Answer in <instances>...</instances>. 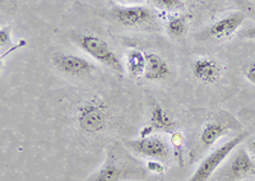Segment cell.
Instances as JSON below:
<instances>
[{
  "mask_svg": "<svg viewBox=\"0 0 255 181\" xmlns=\"http://www.w3.org/2000/svg\"><path fill=\"white\" fill-rule=\"evenodd\" d=\"M147 174L148 170L131 155L130 149L114 140L106 147V157L101 167L84 181L144 180Z\"/></svg>",
  "mask_w": 255,
  "mask_h": 181,
  "instance_id": "1",
  "label": "cell"
},
{
  "mask_svg": "<svg viewBox=\"0 0 255 181\" xmlns=\"http://www.w3.org/2000/svg\"><path fill=\"white\" fill-rule=\"evenodd\" d=\"M77 124L79 129L88 134H97L109 128L111 123V112L108 105L101 99H90L77 110Z\"/></svg>",
  "mask_w": 255,
  "mask_h": 181,
  "instance_id": "2",
  "label": "cell"
},
{
  "mask_svg": "<svg viewBox=\"0 0 255 181\" xmlns=\"http://www.w3.org/2000/svg\"><path fill=\"white\" fill-rule=\"evenodd\" d=\"M76 42L84 53L95 59L96 62L106 65L116 73L124 72V67H123V63L119 56L116 55L110 45L105 40H102L101 37L91 35V33H83L76 38Z\"/></svg>",
  "mask_w": 255,
  "mask_h": 181,
  "instance_id": "3",
  "label": "cell"
},
{
  "mask_svg": "<svg viewBox=\"0 0 255 181\" xmlns=\"http://www.w3.org/2000/svg\"><path fill=\"white\" fill-rule=\"evenodd\" d=\"M249 134V132L240 133V134L236 135L235 138H231L230 140H227V142H225L223 144H221L220 147H217L213 152L207 155L206 158L202 160L199 166L195 170V173L186 181H208L209 178H211V176L213 175V173L218 169V166L231 155L232 151H234V149H235Z\"/></svg>",
  "mask_w": 255,
  "mask_h": 181,
  "instance_id": "4",
  "label": "cell"
},
{
  "mask_svg": "<svg viewBox=\"0 0 255 181\" xmlns=\"http://www.w3.org/2000/svg\"><path fill=\"white\" fill-rule=\"evenodd\" d=\"M238 130H241V124L238 120L226 112H221L204 124L200 130L199 142L203 148H211L220 138Z\"/></svg>",
  "mask_w": 255,
  "mask_h": 181,
  "instance_id": "5",
  "label": "cell"
},
{
  "mask_svg": "<svg viewBox=\"0 0 255 181\" xmlns=\"http://www.w3.org/2000/svg\"><path fill=\"white\" fill-rule=\"evenodd\" d=\"M124 144L131 152L152 160L166 161L171 156V148L168 146L167 140L159 135H148L138 139L125 140Z\"/></svg>",
  "mask_w": 255,
  "mask_h": 181,
  "instance_id": "6",
  "label": "cell"
},
{
  "mask_svg": "<svg viewBox=\"0 0 255 181\" xmlns=\"http://www.w3.org/2000/svg\"><path fill=\"white\" fill-rule=\"evenodd\" d=\"M51 62L54 67L65 76L74 77V78H83L88 77L96 70L93 63L86 58L74 55V54L55 53L52 55Z\"/></svg>",
  "mask_w": 255,
  "mask_h": 181,
  "instance_id": "7",
  "label": "cell"
},
{
  "mask_svg": "<svg viewBox=\"0 0 255 181\" xmlns=\"http://www.w3.org/2000/svg\"><path fill=\"white\" fill-rule=\"evenodd\" d=\"M245 21V14L243 12H234L221 18L212 24L207 31V35L216 41H226L238 32Z\"/></svg>",
  "mask_w": 255,
  "mask_h": 181,
  "instance_id": "8",
  "label": "cell"
},
{
  "mask_svg": "<svg viewBox=\"0 0 255 181\" xmlns=\"http://www.w3.org/2000/svg\"><path fill=\"white\" fill-rule=\"evenodd\" d=\"M114 15L120 24L129 28L142 27L153 19V13L151 9H148L144 5H138V4L118 8Z\"/></svg>",
  "mask_w": 255,
  "mask_h": 181,
  "instance_id": "9",
  "label": "cell"
},
{
  "mask_svg": "<svg viewBox=\"0 0 255 181\" xmlns=\"http://www.w3.org/2000/svg\"><path fill=\"white\" fill-rule=\"evenodd\" d=\"M226 176L229 180L238 181L252 178L255 175V160L247 152L245 148H240L230 160Z\"/></svg>",
  "mask_w": 255,
  "mask_h": 181,
  "instance_id": "10",
  "label": "cell"
},
{
  "mask_svg": "<svg viewBox=\"0 0 255 181\" xmlns=\"http://www.w3.org/2000/svg\"><path fill=\"white\" fill-rule=\"evenodd\" d=\"M191 72L199 82L206 83V85H213L222 76L223 68L216 59L199 58L193 63Z\"/></svg>",
  "mask_w": 255,
  "mask_h": 181,
  "instance_id": "11",
  "label": "cell"
},
{
  "mask_svg": "<svg viewBox=\"0 0 255 181\" xmlns=\"http://www.w3.org/2000/svg\"><path fill=\"white\" fill-rule=\"evenodd\" d=\"M147 65H145L144 78L149 82H159L170 76V67L162 56L158 54H145Z\"/></svg>",
  "mask_w": 255,
  "mask_h": 181,
  "instance_id": "12",
  "label": "cell"
},
{
  "mask_svg": "<svg viewBox=\"0 0 255 181\" xmlns=\"http://www.w3.org/2000/svg\"><path fill=\"white\" fill-rule=\"evenodd\" d=\"M151 126L153 130L157 132H165V133H174L175 132V124L168 112L159 103H154L151 110Z\"/></svg>",
  "mask_w": 255,
  "mask_h": 181,
  "instance_id": "13",
  "label": "cell"
},
{
  "mask_svg": "<svg viewBox=\"0 0 255 181\" xmlns=\"http://www.w3.org/2000/svg\"><path fill=\"white\" fill-rule=\"evenodd\" d=\"M147 58L140 50L131 49L127 55V70L133 77L144 76Z\"/></svg>",
  "mask_w": 255,
  "mask_h": 181,
  "instance_id": "14",
  "label": "cell"
},
{
  "mask_svg": "<svg viewBox=\"0 0 255 181\" xmlns=\"http://www.w3.org/2000/svg\"><path fill=\"white\" fill-rule=\"evenodd\" d=\"M186 28H188V23L184 15H172L167 22V32L174 37H181L185 35Z\"/></svg>",
  "mask_w": 255,
  "mask_h": 181,
  "instance_id": "15",
  "label": "cell"
},
{
  "mask_svg": "<svg viewBox=\"0 0 255 181\" xmlns=\"http://www.w3.org/2000/svg\"><path fill=\"white\" fill-rule=\"evenodd\" d=\"M147 1L162 12H180L184 9L183 0H147Z\"/></svg>",
  "mask_w": 255,
  "mask_h": 181,
  "instance_id": "16",
  "label": "cell"
},
{
  "mask_svg": "<svg viewBox=\"0 0 255 181\" xmlns=\"http://www.w3.org/2000/svg\"><path fill=\"white\" fill-rule=\"evenodd\" d=\"M171 144L174 146V153L176 155L180 165H183V144L184 137L181 132L171 133Z\"/></svg>",
  "mask_w": 255,
  "mask_h": 181,
  "instance_id": "17",
  "label": "cell"
},
{
  "mask_svg": "<svg viewBox=\"0 0 255 181\" xmlns=\"http://www.w3.org/2000/svg\"><path fill=\"white\" fill-rule=\"evenodd\" d=\"M12 45V40H10V29H9L8 26L1 27L0 29V46H1V50L8 49Z\"/></svg>",
  "mask_w": 255,
  "mask_h": 181,
  "instance_id": "18",
  "label": "cell"
},
{
  "mask_svg": "<svg viewBox=\"0 0 255 181\" xmlns=\"http://www.w3.org/2000/svg\"><path fill=\"white\" fill-rule=\"evenodd\" d=\"M147 170L148 173H152V174H159V175H162L163 173H165V165L162 164V161H157V160H153V161H149L147 164Z\"/></svg>",
  "mask_w": 255,
  "mask_h": 181,
  "instance_id": "19",
  "label": "cell"
},
{
  "mask_svg": "<svg viewBox=\"0 0 255 181\" xmlns=\"http://www.w3.org/2000/svg\"><path fill=\"white\" fill-rule=\"evenodd\" d=\"M244 77H245L250 83L255 85V60H253V62L244 69Z\"/></svg>",
  "mask_w": 255,
  "mask_h": 181,
  "instance_id": "20",
  "label": "cell"
},
{
  "mask_svg": "<svg viewBox=\"0 0 255 181\" xmlns=\"http://www.w3.org/2000/svg\"><path fill=\"white\" fill-rule=\"evenodd\" d=\"M241 37L249 38V40H255V27H252V28L245 29V31L241 33Z\"/></svg>",
  "mask_w": 255,
  "mask_h": 181,
  "instance_id": "21",
  "label": "cell"
},
{
  "mask_svg": "<svg viewBox=\"0 0 255 181\" xmlns=\"http://www.w3.org/2000/svg\"><path fill=\"white\" fill-rule=\"evenodd\" d=\"M249 149H250V152H252L253 157L255 158V139H252L249 142Z\"/></svg>",
  "mask_w": 255,
  "mask_h": 181,
  "instance_id": "22",
  "label": "cell"
},
{
  "mask_svg": "<svg viewBox=\"0 0 255 181\" xmlns=\"http://www.w3.org/2000/svg\"><path fill=\"white\" fill-rule=\"evenodd\" d=\"M122 1H124V3H127L128 5H135V4L140 3L142 0H122Z\"/></svg>",
  "mask_w": 255,
  "mask_h": 181,
  "instance_id": "23",
  "label": "cell"
}]
</instances>
